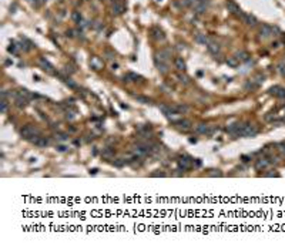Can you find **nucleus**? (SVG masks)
Here are the masks:
<instances>
[{
	"label": "nucleus",
	"instance_id": "obj_37",
	"mask_svg": "<svg viewBox=\"0 0 285 249\" xmlns=\"http://www.w3.org/2000/svg\"><path fill=\"white\" fill-rule=\"evenodd\" d=\"M66 73H69V74H71V73H74V71H76V68H73V67H71V65H66Z\"/></svg>",
	"mask_w": 285,
	"mask_h": 249
},
{
	"label": "nucleus",
	"instance_id": "obj_17",
	"mask_svg": "<svg viewBox=\"0 0 285 249\" xmlns=\"http://www.w3.org/2000/svg\"><path fill=\"white\" fill-rule=\"evenodd\" d=\"M171 110L172 114H185L188 111V107L185 104H177V105H172Z\"/></svg>",
	"mask_w": 285,
	"mask_h": 249
},
{
	"label": "nucleus",
	"instance_id": "obj_9",
	"mask_svg": "<svg viewBox=\"0 0 285 249\" xmlns=\"http://www.w3.org/2000/svg\"><path fill=\"white\" fill-rule=\"evenodd\" d=\"M274 34V27L272 26H268V24H262L261 29H259V37L262 38H267L269 36Z\"/></svg>",
	"mask_w": 285,
	"mask_h": 249
},
{
	"label": "nucleus",
	"instance_id": "obj_13",
	"mask_svg": "<svg viewBox=\"0 0 285 249\" xmlns=\"http://www.w3.org/2000/svg\"><path fill=\"white\" fill-rule=\"evenodd\" d=\"M14 104H16L17 108H24L29 104V100L26 97H23L22 94H17L16 97H14Z\"/></svg>",
	"mask_w": 285,
	"mask_h": 249
},
{
	"label": "nucleus",
	"instance_id": "obj_7",
	"mask_svg": "<svg viewBox=\"0 0 285 249\" xmlns=\"http://www.w3.org/2000/svg\"><path fill=\"white\" fill-rule=\"evenodd\" d=\"M174 125L177 127L178 130L181 131H188L190 128H191V121L187 118H183V120H178V121H174Z\"/></svg>",
	"mask_w": 285,
	"mask_h": 249
},
{
	"label": "nucleus",
	"instance_id": "obj_10",
	"mask_svg": "<svg viewBox=\"0 0 285 249\" xmlns=\"http://www.w3.org/2000/svg\"><path fill=\"white\" fill-rule=\"evenodd\" d=\"M269 94H272L278 98H285V88L281 86H274L272 88H269Z\"/></svg>",
	"mask_w": 285,
	"mask_h": 249
},
{
	"label": "nucleus",
	"instance_id": "obj_29",
	"mask_svg": "<svg viewBox=\"0 0 285 249\" xmlns=\"http://www.w3.org/2000/svg\"><path fill=\"white\" fill-rule=\"evenodd\" d=\"M135 98H137V101H140V103L143 104H151V100L147 97H143V96H134Z\"/></svg>",
	"mask_w": 285,
	"mask_h": 249
},
{
	"label": "nucleus",
	"instance_id": "obj_2",
	"mask_svg": "<svg viewBox=\"0 0 285 249\" xmlns=\"http://www.w3.org/2000/svg\"><path fill=\"white\" fill-rule=\"evenodd\" d=\"M177 162H178V167L181 168L183 171H187V169H190V168H191V165H193V162H194V159L191 157H187V155H181V157H178Z\"/></svg>",
	"mask_w": 285,
	"mask_h": 249
},
{
	"label": "nucleus",
	"instance_id": "obj_34",
	"mask_svg": "<svg viewBox=\"0 0 285 249\" xmlns=\"http://www.w3.org/2000/svg\"><path fill=\"white\" fill-rule=\"evenodd\" d=\"M167 174L164 172V171H156V172L151 174V177H166Z\"/></svg>",
	"mask_w": 285,
	"mask_h": 249
},
{
	"label": "nucleus",
	"instance_id": "obj_36",
	"mask_svg": "<svg viewBox=\"0 0 285 249\" xmlns=\"http://www.w3.org/2000/svg\"><path fill=\"white\" fill-rule=\"evenodd\" d=\"M57 151H60V152H66V151H69V148L66 145H57Z\"/></svg>",
	"mask_w": 285,
	"mask_h": 249
},
{
	"label": "nucleus",
	"instance_id": "obj_19",
	"mask_svg": "<svg viewBox=\"0 0 285 249\" xmlns=\"http://www.w3.org/2000/svg\"><path fill=\"white\" fill-rule=\"evenodd\" d=\"M195 41L200 44H203V46H207V44L211 41V38L208 37V36H205V34L198 33V34H195Z\"/></svg>",
	"mask_w": 285,
	"mask_h": 249
},
{
	"label": "nucleus",
	"instance_id": "obj_16",
	"mask_svg": "<svg viewBox=\"0 0 285 249\" xmlns=\"http://www.w3.org/2000/svg\"><path fill=\"white\" fill-rule=\"evenodd\" d=\"M156 56L158 57V59L164 60V61H168L170 57H171V49H163V50H160Z\"/></svg>",
	"mask_w": 285,
	"mask_h": 249
},
{
	"label": "nucleus",
	"instance_id": "obj_26",
	"mask_svg": "<svg viewBox=\"0 0 285 249\" xmlns=\"http://www.w3.org/2000/svg\"><path fill=\"white\" fill-rule=\"evenodd\" d=\"M114 154H116V151H114V148H111V147H108V148H104V150H103V157H106V158L114 157Z\"/></svg>",
	"mask_w": 285,
	"mask_h": 249
},
{
	"label": "nucleus",
	"instance_id": "obj_43",
	"mask_svg": "<svg viewBox=\"0 0 285 249\" xmlns=\"http://www.w3.org/2000/svg\"><path fill=\"white\" fill-rule=\"evenodd\" d=\"M201 2H208V0H200V3H201Z\"/></svg>",
	"mask_w": 285,
	"mask_h": 249
},
{
	"label": "nucleus",
	"instance_id": "obj_12",
	"mask_svg": "<svg viewBox=\"0 0 285 249\" xmlns=\"http://www.w3.org/2000/svg\"><path fill=\"white\" fill-rule=\"evenodd\" d=\"M124 11H125V6H124L123 3H119V2L113 3V6H111V13H113L114 16H120V14H123Z\"/></svg>",
	"mask_w": 285,
	"mask_h": 249
},
{
	"label": "nucleus",
	"instance_id": "obj_4",
	"mask_svg": "<svg viewBox=\"0 0 285 249\" xmlns=\"http://www.w3.org/2000/svg\"><path fill=\"white\" fill-rule=\"evenodd\" d=\"M225 7L228 9L230 13H232V14H235V16H238V17L241 16V13H242L241 9H240V6H238L234 0H228V2L225 3Z\"/></svg>",
	"mask_w": 285,
	"mask_h": 249
},
{
	"label": "nucleus",
	"instance_id": "obj_31",
	"mask_svg": "<svg viewBox=\"0 0 285 249\" xmlns=\"http://www.w3.org/2000/svg\"><path fill=\"white\" fill-rule=\"evenodd\" d=\"M278 71H280L281 76H285V64L284 63H280V64H278Z\"/></svg>",
	"mask_w": 285,
	"mask_h": 249
},
{
	"label": "nucleus",
	"instance_id": "obj_35",
	"mask_svg": "<svg viewBox=\"0 0 285 249\" xmlns=\"http://www.w3.org/2000/svg\"><path fill=\"white\" fill-rule=\"evenodd\" d=\"M56 140L64 141V140H67V135H66V134H56Z\"/></svg>",
	"mask_w": 285,
	"mask_h": 249
},
{
	"label": "nucleus",
	"instance_id": "obj_6",
	"mask_svg": "<svg viewBox=\"0 0 285 249\" xmlns=\"http://www.w3.org/2000/svg\"><path fill=\"white\" fill-rule=\"evenodd\" d=\"M39 65H40V67H42L44 71L50 73V74H56V71H54V67L50 64V61H48V60H46L44 57H40V59H39Z\"/></svg>",
	"mask_w": 285,
	"mask_h": 249
},
{
	"label": "nucleus",
	"instance_id": "obj_23",
	"mask_svg": "<svg viewBox=\"0 0 285 249\" xmlns=\"http://www.w3.org/2000/svg\"><path fill=\"white\" fill-rule=\"evenodd\" d=\"M207 3H208V2H201V3H198V5L194 6V7H195V13H197V14L204 13L205 9H207Z\"/></svg>",
	"mask_w": 285,
	"mask_h": 249
},
{
	"label": "nucleus",
	"instance_id": "obj_1",
	"mask_svg": "<svg viewBox=\"0 0 285 249\" xmlns=\"http://www.w3.org/2000/svg\"><path fill=\"white\" fill-rule=\"evenodd\" d=\"M39 134H40V131L34 127V125H24L22 130H20V135L23 137V138H26V140H32V138H34V137H37Z\"/></svg>",
	"mask_w": 285,
	"mask_h": 249
},
{
	"label": "nucleus",
	"instance_id": "obj_15",
	"mask_svg": "<svg viewBox=\"0 0 285 249\" xmlns=\"http://www.w3.org/2000/svg\"><path fill=\"white\" fill-rule=\"evenodd\" d=\"M268 165H269V159H267V158H258V159L255 161V169H257V171L265 169Z\"/></svg>",
	"mask_w": 285,
	"mask_h": 249
},
{
	"label": "nucleus",
	"instance_id": "obj_20",
	"mask_svg": "<svg viewBox=\"0 0 285 249\" xmlns=\"http://www.w3.org/2000/svg\"><path fill=\"white\" fill-rule=\"evenodd\" d=\"M153 37L156 38L157 41H163V40L166 38V34H164V32H163L161 29L154 27L153 29Z\"/></svg>",
	"mask_w": 285,
	"mask_h": 249
},
{
	"label": "nucleus",
	"instance_id": "obj_21",
	"mask_svg": "<svg viewBox=\"0 0 285 249\" xmlns=\"http://www.w3.org/2000/svg\"><path fill=\"white\" fill-rule=\"evenodd\" d=\"M140 80H143L141 76L135 74V73H129L127 76H124V81H140Z\"/></svg>",
	"mask_w": 285,
	"mask_h": 249
},
{
	"label": "nucleus",
	"instance_id": "obj_3",
	"mask_svg": "<svg viewBox=\"0 0 285 249\" xmlns=\"http://www.w3.org/2000/svg\"><path fill=\"white\" fill-rule=\"evenodd\" d=\"M257 134H258V128H257L255 125L248 124L247 123L245 128H244V131H242V137H245V138H254Z\"/></svg>",
	"mask_w": 285,
	"mask_h": 249
},
{
	"label": "nucleus",
	"instance_id": "obj_40",
	"mask_svg": "<svg viewBox=\"0 0 285 249\" xmlns=\"http://www.w3.org/2000/svg\"><path fill=\"white\" fill-rule=\"evenodd\" d=\"M265 177H280V174L278 172H268V174H265Z\"/></svg>",
	"mask_w": 285,
	"mask_h": 249
},
{
	"label": "nucleus",
	"instance_id": "obj_25",
	"mask_svg": "<svg viewBox=\"0 0 285 249\" xmlns=\"http://www.w3.org/2000/svg\"><path fill=\"white\" fill-rule=\"evenodd\" d=\"M235 57H237L240 61H248V60H249V54H248L247 51H238L237 54H235Z\"/></svg>",
	"mask_w": 285,
	"mask_h": 249
},
{
	"label": "nucleus",
	"instance_id": "obj_30",
	"mask_svg": "<svg viewBox=\"0 0 285 249\" xmlns=\"http://www.w3.org/2000/svg\"><path fill=\"white\" fill-rule=\"evenodd\" d=\"M7 111V98H2V113Z\"/></svg>",
	"mask_w": 285,
	"mask_h": 249
},
{
	"label": "nucleus",
	"instance_id": "obj_18",
	"mask_svg": "<svg viewBox=\"0 0 285 249\" xmlns=\"http://www.w3.org/2000/svg\"><path fill=\"white\" fill-rule=\"evenodd\" d=\"M174 65H175V68H177L178 71H185V68H187V65H185V61L183 60V57H175L174 59Z\"/></svg>",
	"mask_w": 285,
	"mask_h": 249
},
{
	"label": "nucleus",
	"instance_id": "obj_22",
	"mask_svg": "<svg viewBox=\"0 0 285 249\" xmlns=\"http://www.w3.org/2000/svg\"><path fill=\"white\" fill-rule=\"evenodd\" d=\"M227 64L230 65V67H232V68H237L238 65H240V60L234 56V57H228L227 59Z\"/></svg>",
	"mask_w": 285,
	"mask_h": 249
},
{
	"label": "nucleus",
	"instance_id": "obj_38",
	"mask_svg": "<svg viewBox=\"0 0 285 249\" xmlns=\"http://www.w3.org/2000/svg\"><path fill=\"white\" fill-rule=\"evenodd\" d=\"M7 50H9V53H13V54H14V53H16V46H14V44H10V46L7 47Z\"/></svg>",
	"mask_w": 285,
	"mask_h": 249
},
{
	"label": "nucleus",
	"instance_id": "obj_42",
	"mask_svg": "<svg viewBox=\"0 0 285 249\" xmlns=\"http://www.w3.org/2000/svg\"><path fill=\"white\" fill-rule=\"evenodd\" d=\"M97 171H98L97 168H93V169H90V174H97Z\"/></svg>",
	"mask_w": 285,
	"mask_h": 249
},
{
	"label": "nucleus",
	"instance_id": "obj_28",
	"mask_svg": "<svg viewBox=\"0 0 285 249\" xmlns=\"http://www.w3.org/2000/svg\"><path fill=\"white\" fill-rule=\"evenodd\" d=\"M91 65H93V68H94V70H100V68H101V63L98 61V59H97V57H94V59L91 60Z\"/></svg>",
	"mask_w": 285,
	"mask_h": 249
},
{
	"label": "nucleus",
	"instance_id": "obj_33",
	"mask_svg": "<svg viewBox=\"0 0 285 249\" xmlns=\"http://www.w3.org/2000/svg\"><path fill=\"white\" fill-rule=\"evenodd\" d=\"M277 147H278V151H280L281 154H284V155H285V142H280Z\"/></svg>",
	"mask_w": 285,
	"mask_h": 249
},
{
	"label": "nucleus",
	"instance_id": "obj_8",
	"mask_svg": "<svg viewBox=\"0 0 285 249\" xmlns=\"http://www.w3.org/2000/svg\"><path fill=\"white\" fill-rule=\"evenodd\" d=\"M154 63H156V67L157 70L160 71L161 74H166L167 71H168V64H167V61H164V60L158 59V57H154Z\"/></svg>",
	"mask_w": 285,
	"mask_h": 249
},
{
	"label": "nucleus",
	"instance_id": "obj_41",
	"mask_svg": "<svg viewBox=\"0 0 285 249\" xmlns=\"http://www.w3.org/2000/svg\"><path fill=\"white\" fill-rule=\"evenodd\" d=\"M29 2H30L33 6H36V7H37V2H36V0H29Z\"/></svg>",
	"mask_w": 285,
	"mask_h": 249
},
{
	"label": "nucleus",
	"instance_id": "obj_39",
	"mask_svg": "<svg viewBox=\"0 0 285 249\" xmlns=\"http://www.w3.org/2000/svg\"><path fill=\"white\" fill-rule=\"evenodd\" d=\"M210 177H222V172L220 169H217V172H210Z\"/></svg>",
	"mask_w": 285,
	"mask_h": 249
},
{
	"label": "nucleus",
	"instance_id": "obj_27",
	"mask_svg": "<svg viewBox=\"0 0 285 249\" xmlns=\"http://www.w3.org/2000/svg\"><path fill=\"white\" fill-rule=\"evenodd\" d=\"M177 78H178V81L181 83V84H184V86H187V84H190V77L188 76H185V74H177Z\"/></svg>",
	"mask_w": 285,
	"mask_h": 249
},
{
	"label": "nucleus",
	"instance_id": "obj_32",
	"mask_svg": "<svg viewBox=\"0 0 285 249\" xmlns=\"http://www.w3.org/2000/svg\"><path fill=\"white\" fill-rule=\"evenodd\" d=\"M151 130H153L151 125H144V127H140V128H138L140 132H148V131H151Z\"/></svg>",
	"mask_w": 285,
	"mask_h": 249
},
{
	"label": "nucleus",
	"instance_id": "obj_11",
	"mask_svg": "<svg viewBox=\"0 0 285 249\" xmlns=\"http://www.w3.org/2000/svg\"><path fill=\"white\" fill-rule=\"evenodd\" d=\"M207 49H208V51H210L211 54H214V56H217V54H220V51H221V46L217 41H214L212 38H211V41L208 44H207Z\"/></svg>",
	"mask_w": 285,
	"mask_h": 249
},
{
	"label": "nucleus",
	"instance_id": "obj_44",
	"mask_svg": "<svg viewBox=\"0 0 285 249\" xmlns=\"http://www.w3.org/2000/svg\"><path fill=\"white\" fill-rule=\"evenodd\" d=\"M158 2H161V0H158Z\"/></svg>",
	"mask_w": 285,
	"mask_h": 249
},
{
	"label": "nucleus",
	"instance_id": "obj_24",
	"mask_svg": "<svg viewBox=\"0 0 285 249\" xmlns=\"http://www.w3.org/2000/svg\"><path fill=\"white\" fill-rule=\"evenodd\" d=\"M71 19H73V22H74L76 24H80V23L83 22V16H81L80 11H73V14H71Z\"/></svg>",
	"mask_w": 285,
	"mask_h": 249
},
{
	"label": "nucleus",
	"instance_id": "obj_5",
	"mask_svg": "<svg viewBox=\"0 0 285 249\" xmlns=\"http://www.w3.org/2000/svg\"><path fill=\"white\" fill-rule=\"evenodd\" d=\"M240 19H241L245 24H248V26H257V23H258L257 17L252 16V14H249V13H241Z\"/></svg>",
	"mask_w": 285,
	"mask_h": 249
},
{
	"label": "nucleus",
	"instance_id": "obj_14",
	"mask_svg": "<svg viewBox=\"0 0 285 249\" xmlns=\"http://www.w3.org/2000/svg\"><path fill=\"white\" fill-rule=\"evenodd\" d=\"M34 144L36 147H40V148H44V147H47L48 145V140L47 138H44V137H34V138H32L30 140Z\"/></svg>",
	"mask_w": 285,
	"mask_h": 249
}]
</instances>
